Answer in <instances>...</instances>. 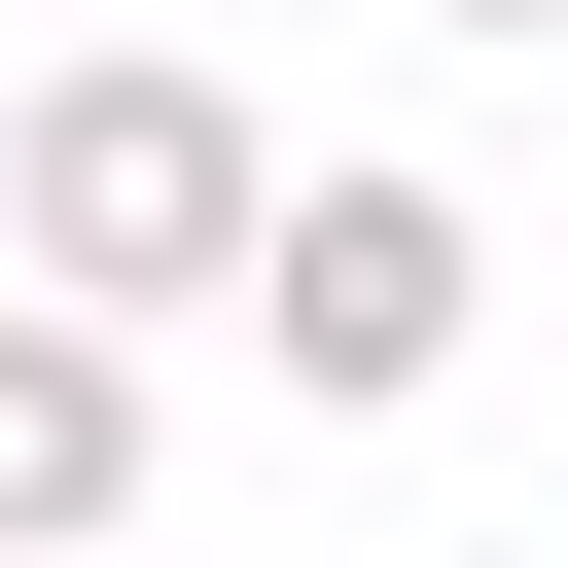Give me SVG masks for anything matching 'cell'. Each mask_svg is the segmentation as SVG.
Segmentation results:
<instances>
[{"mask_svg":"<svg viewBox=\"0 0 568 568\" xmlns=\"http://www.w3.org/2000/svg\"><path fill=\"white\" fill-rule=\"evenodd\" d=\"M248 213H284V142H248V71H178V36H71V71L0 106V284H71V320H213Z\"/></svg>","mask_w":568,"mask_h":568,"instance_id":"6da1fadb","label":"cell"},{"mask_svg":"<svg viewBox=\"0 0 568 568\" xmlns=\"http://www.w3.org/2000/svg\"><path fill=\"white\" fill-rule=\"evenodd\" d=\"M213 320H248L320 426H426V390H462V320H497V213H462V178H390V142H320V178L248 213V284H213Z\"/></svg>","mask_w":568,"mask_h":568,"instance_id":"7a4b0ae2","label":"cell"},{"mask_svg":"<svg viewBox=\"0 0 568 568\" xmlns=\"http://www.w3.org/2000/svg\"><path fill=\"white\" fill-rule=\"evenodd\" d=\"M0 532H142V320L0 284Z\"/></svg>","mask_w":568,"mask_h":568,"instance_id":"3957f363","label":"cell"},{"mask_svg":"<svg viewBox=\"0 0 568 568\" xmlns=\"http://www.w3.org/2000/svg\"><path fill=\"white\" fill-rule=\"evenodd\" d=\"M390 36H568V0H390Z\"/></svg>","mask_w":568,"mask_h":568,"instance_id":"277c9868","label":"cell"},{"mask_svg":"<svg viewBox=\"0 0 568 568\" xmlns=\"http://www.w3.org/2000/svg\"><path fill=\"white\" fill-rule=\"evenodd\" d=\"M0 568H106V532H0Z\"/></svg>","mask_w":568,"mask_h":568,"instance_id":"5b68a950","label":"cell"}]
</instances>
